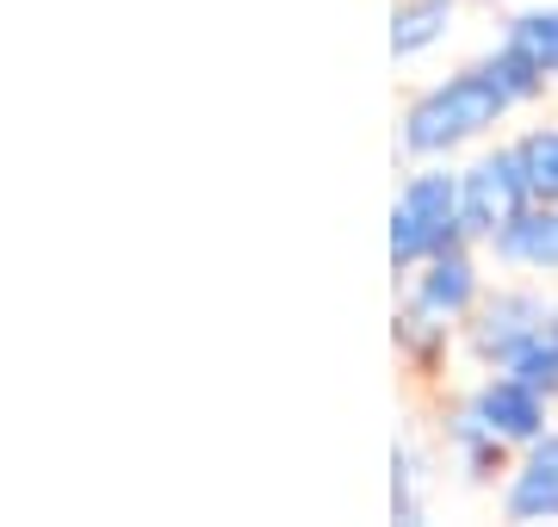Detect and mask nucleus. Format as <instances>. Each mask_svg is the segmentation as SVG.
<instances>
[{
	"instance_id": "obj_1",
	"label": "nucleus",
	"mask_w": 558,
	"mask_h": 527,
	"mask_svg": "<svg viewBox=\"0 0 558 527\" xmlns=\"http://www.w3.org/2000/svg\"><path fill=\"white\" fill-rule=\"evenodd\" d=\"M546 87H553V75H539L521 50L497 38V50H484L478 62H465L453 75L428 82L422 94H410L398 119L403 162H453L459 149L490 137L509 112L546 100Z\"/></svg>"
},
{
	"instance_id": "obj_2",
	"label": "nucleus",
	"mask_w": 558,
	"mask_h": 527,
	"mask_svg": "<svg viewBox=\"0 0 558 527\" xmlns=\"http://www.w3.org/2000/svg\"><path fill=\"white\" fill-rule=\"evenodd\" d=\"M453 243H472L465 236V211H459V168L453 162H410L398 199H391V230H385V248H391V267L410 273L428 255Z\"/></svg>"
},
{
	"instance_id": "obj_3",
	"label": "nucleus",
	"mask_w": 558,
	"mask_h": 527,
	"mask_svg": "<svg viewBox=\"0 0 558 527\" xmlns=\"http://www.w3.org/2000/svg\"><path fill=\"white\" fill-rule=\"evenodd\" d=\"M553 310H558V298H546L539 285H497V292H484L478 310L465 317L459 347H465L472 366L490 372V366H502L527 335H539V329L553 323Z\"/></svg>"
},
{
	"instance_id": "obj_4",
	"label": "nucleus",
	"mask_w": 558,
	"mask_h": 527,
	"mask_svg": "<svg viewBox=\"0 0 558 527\" xmlns=\"http://www.w3.org/2000/svg\"><path fill=\"white\" fill-rule=\"evenodd\" d=\"M521 205H534V199H527V174H521L515 143L478 149L472 162L459 168V211H465V236H472L478 248L515 218Z\"/></svg>"
},
{
	"instance_id": "obj_5",
	"label": "nucleus",
	"mask_w": 558,
	"mask_h": 527,
	"mask_svg": "<svg viewBox=\"0 0 558 527\" xmlns=\"http://www.w3.org/2000/svg\"><path fill=\"white\" fill-rule=\"evenodd\" d=\"M484 292H490V285H484L478 243H453V248H440V255H428L422 267H410L398 298H410L416 310H428V317L447 323V329H465V317L478 310Z\"/></svg>"
},
{
	"instance_id": "obj_6",
	"label": "nucleus",
	"mask_w": 558,
	"mask_h": 527,
	"mask_svg": "<svg viewBox=\"0 0 558 527\" xmlns=\"http://www.w3.org/2000/svg\"><path fill=\"white\" fill-rule=\"evenodd\" d=\"M465 404L478 409V422L490 428L509 453H521L527 441H539V434L553 428L558 397H546L539 385H527V379H515V372H502V366H490L478 385H465Z\"/></svg>"
},
{
	"instance_id": "obj_7",
	"label": "nucleus",
	"mask_w": 558,
	"mask_h": 527,
	"mask_svg": "<svg viewBox=\"0 0 558 527\" xmlns=\"http://www.w3.org/2000/svg\"><path fill=\"white\" fill-rule=\"evenodd\" d=\"M497 508L515 527L558 522V422L509 459V478L497 485Z\"/></svg>"
},
{
	"instance_id": "obj_8",
	"label": "nucleus",
	"mask_w": 558,
	"mask_h": 527,
	"mask_svg": "<svg viewBox=\"0 0 558 527\" xmlns=\"http://www.w3.org/2000/svg\"><path fill=\"white\" fill-rule=\"evenodd\" d=\"M435 434H440V446H447V459H453V471H459V485H472V490H497L502 478H509V446L490 434V428L478 422V409L465 404V391H459L453 404L440 409V422H435Z\"/></svg>"
},
{
	"instance_id": "obj_9",
	"label": "nucleus",
	"mask_w": 558,
	"mask_h": 527,
	"mask_svg": "<svg viewBox=\"0 0 558 527\" xmlns=\"http://www.w3.org/2000/svg\"><path fill=\"white\" fill-rule=\"evenodd\" d=\"M484 255L497 267H509V273L558 280V205H521L515 218L484 243Z\"/></svg>"
},
{
	"instance_id": "obj_10",
	"label": "nucleus",
	"mask_w": 558,
	"mask_h": 527,
	"mask_svg": "<svg viewBox=\"0 0 558 527\" xmlns=\"http://www.w3.org/2000/svg\"><path fill=\"white\" fill-rule=\"evenodd\" d=\"M453 20H459V0H398L391 7V57L416 62L428 50H440L453 38Z\"/></svg>"
},
{
	"instance_id": "obj_11",
	"label": "nucleus",
	"mask_w": 558,
	"mask_h": 527,
	"mask_svg": "<svg viewBox=\"0 0 558 527\" xmlns=\"http://www.w3.org/2000/svg\"><path fill=\"white\" fill-rule=\"evenodd\" d=\"M391 342H398V354L416 372H435L447 354H453V342H459V329H447V323H435L428 310H416L410 298H398V310H391Z\"/></svg>"
},
{
	"instance_id": "obj_12",
	"label": "nucleus",
	"mask_w": 558,
	"mask_h": 527,
	"mask_svg": "<svg viewBox=\"0 0 558 527\" xmlns=\"http://www.w3.org/2000/svg\"><path fill=\"white\" fill-rule=\"evenodd\" d=\"M428 515V453L410 434L391 441V522L416 527Z\"/></svg>"
},
{
	"instance_id": "obj_13",
	"label": "nucleus",
	"mask_w": 558,
	"mask_h": 527,
	"mask_svg": "<svg viewBox=\"0 0 558 527\" xmlns=\"http://www.w3.org/2000/svg\"><path fill=\"white\" fill-rule=\"evenodd\" d=\"M502 44L521 50L539 75H553V82H558V7H521V13H509Z\"/></svg>"
},
{
	"instance_id": "obj_14",
	"label": "nucleus",
	"mask_w": 558,
	"mask_h": 527,
	"mask_svg": "<svg viewBox=\"0 0 558 527\" xmlns=\"http://www.w3.org/2000/svg\"><path fill=\"white\" fill-rule=\"evenodd\" d=\"M509 143H515L521 174H527V199L558 205V124H534V131H521Z\"/></svg>"
},
{
	"instance_id": "obj_15",
	"label": "nucleus",
	"mask_w": 558,
	"mask_h": 527,
	"mask_svg": "<svg viewBox=\"0 0 558 527\" xmlns=\"http://www.w3.org/2000/svg\"><path fill=\"white\" fill-rule=\"evenodd\" d=\"M502 372H515V379H527V385H539L546 397H558V329L546 323L539 335H527V342L502 360Z\"/></svg>"
}]
</instances>
